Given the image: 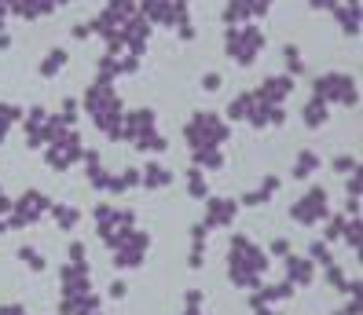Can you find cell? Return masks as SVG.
I'll list each match as a JSON object with an SVG mask.
<instances>
[{"instance_id": "obj_1", "label": "cell", "mask_w": 363, "mask_h": 315, "mask_svg": "<svg viewBox=\"0 0 363 315\" xmlns=\"http://www.w3.org/2000/svg\"><path fill=\"white\" fill-rule=\"evenodd\" d=\"M301 205H305V209H297L294 217H297V220H315V213L323 217V205H327V195H323V191H312V195H308V198H305Z\"/></svg>"}]
</instances>
